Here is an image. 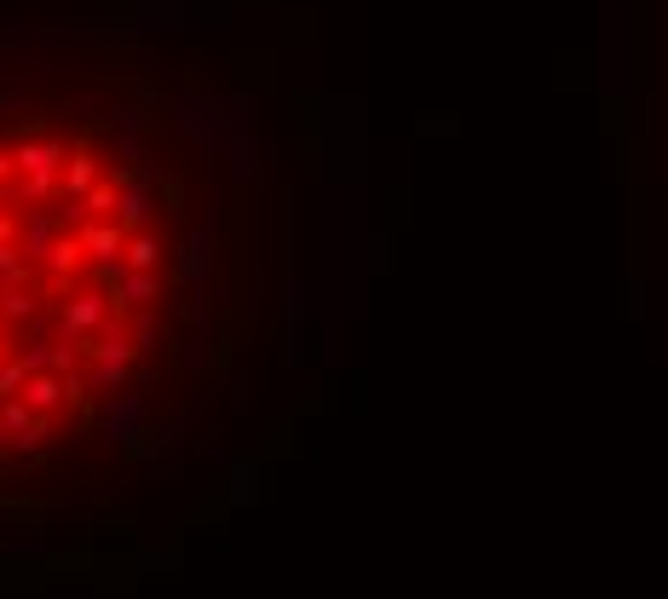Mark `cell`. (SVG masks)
Masks as SVG:
<instances>
[{
  "label": "cell",
  "mask_w": 668,
  "mask_h": 599,
  "mask_svg": "<svg viewBox=\"0 0 668 599\" xmlns=\"http://www.w3.org/2000/svg\"><path fill=\"white\" fill-rule=\"evenodd\" d=\"M110 317H116V300H110V289H81V294H70L64 306H58V334L93 341V334L105 329Z\"/></svg>",
  "instance_id": "1"
},
{
  "label": "cell",
  "mask_w": 668,
  "mask_h": 599,
  "mask_svg": "<svg viewBox=\"0 0 668 599\" xmlns=\"http://www.w3.org/2000/svg\"><path fill=\"white\" fill-rule=\"evenodd\" d=\"M98 185V156L93 150H64V168H58V196H87Z\"/></svg>",
  "instance_id": "2"
},
{
  "label": "cell",
  "mask_w": 668,
  "mask_h": 599,
  "mask_svg": "<svg viewBox=\"0 0 668 599\" xmlns=\"http://www.w3.org/2000/svg\"><path fill=\"white\" fill-rule=\"evenodd\" d=\"M116 219L127 231H138V225H150V179H127V185H121V196H116Z\"/></svg>",
  "instance_id": "3"
},
{
  "label": "cell",
  "mask_w": 668,
  "mask_h": 599,
  "mask_svg": "<svg viewBox=\"0 0 668 599\" xmlns=\"http://www.w3.org/2000/svg\"><path fill=\"white\" fill-rule=\"evenodd\" d=\"M133 334H127V323H121V317H110L105 329L93 334V357H116V364H133Z\"/></svg>",
  "instance_id": "4"
},
{
  "label": "cell",
  "mask_w": 668,
  "mask_h": 599,
  "mask_svg": "<svg viewBox=\"0 0 668 599\" xmlns=\"http://www.w3.org/2000/svg\"><path fill=\"white\" fill-rule=\"evenodd\" d=\"M121 259H127V266H145V271H156V266H161V248H156L150 225L127 231V248H121Z\"/></svg>",
  "instance_id": "5"
},
{
  "label": "cell",
  "mask_w": 668,
  "mask_h": 599,
  "mask_svg": "<svg viewBox=\"0 0 668 599\" xmlns=\"http://www.w3.org/2000/svg\"><path fill=\"white\" fill-rule=\"evenodd\" d=\"M116 196H121L116 179H98V185L87 191V213H116Z\"/></svg>",
  "instance_id": "6"
},
{
  "label": "cell",
  "mask_w": 668,
  "mask_h": 599,
  "mask_svg": "<svg viewBox=\"0 0 668 599\" xmlns=\"http://www.w3.org/2000/svg\"><path fill=\"white\" fill-rule=\"evenodd\" d=\"M12 173H17V162H12V150H0V191L12 185Z\"/></svg>",
  "instance_id": "7"
},
{
  "label": "cell",
  "mask_w": 668,
  "mask_h": 599,
  "mask_svg": "<svg viewBox=\"0 0 668 599\" xmlns=\"http://www.w3.org/2000/svg\"><path fill=\"white\" fill-rule=\"evenodd\" d=\"M0 357H12V352H7V334H0Z\"/></svg>",
  "instance_id": "8"
}]
</instances>
